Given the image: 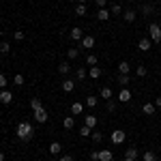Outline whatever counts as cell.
Returning <instances> with one entry per match:
<instances>
[{
  "label": "cell",
  "instance_id": "cell-1",
  "mask_svg": "<svg viewBox=\"0 0 161 161\" xmlns=\"http://www.w3.org/2000/svg\"><path fill=\"white\" fill-rule=\"evenodd\" d=\"M32 133H35V129H32V125L28 123V120H22V123L17 125V129H15V136L19 137V140H24V142H28L32 137Z\"/></svg>",
  "mask_w": 161,
  "mask_h": 161
},
{
  "label": "cell",
  "instance_id": "cell-2",
  "mask_svg": "<svg viewBox=\"0 0 161 161\" xmlns=\"http://www.w3.org/2000/svg\"><path fill=\"white\" fill-rule=\"evenodd\" d=\"M148 39L153 41V43H161V26L159 24H153L148 26Z\"/></svg>",
  "mask_w": 161,
  "mask_h": 161
},
{
  "label": "cell",
  "instance_id": "cell-3",
  "mask_svg": "<svg viewBox=\"0 0 161 161\" xmlns=\"http://www.w3.org/2000/svg\"><path fill=\"white\" fill-rule=\"evenodd\" d=\"M32 116H35V120H37L39 125H45V123H47V118H50V116H47V112H45V108L37 110L35 114H32Z\"/></svg>",
  "mask_w": 161,
  "mask_h": 161
},
{
  "label": "cell",
  "instance_id": "cell-4",
  "mask_svg": "<svg viewBox=\"0 0 161 161\" xmlns=\"http://www.w3.org/2000/svg\"><path fill=\"white\" fill-rule=\"evenodd\" d=\"M112 142H114V144H123L125 142V137H127V133H125L123 129H116V131H112Z\"/></svg>",
  "mask_w": 161,
  "mask_h": 161
},
{
  "label": "cell",
  "instance_id": "cell-5",
  "mask_svg": "<svg viewBox=\"0 0 161 161\" xmlns=\"http://www.w3.org/2000/svg\"><path fill=\"white\" fill-rule=\"evenodd\" d=\"M150 47H153V41H150L148 37H142L140 41H137V50H142V52H148Z\"/></svg>",
  "mask_w": 161,
  "mask_h": 161
},
{
  "label": "cell",
  "instance_id": "cell-6",
  "mask_svg": "<svg viewBox=\"0 0 161 161\" xmlns=\"http://www.w3.org/2000/svg\"><path fill=\"white\" fill-rule=\"evenodd\" d=\"M136 17H137V11H136V9H127V11H123V19L127 22V24L136 22Z\"/></svg>",
  "mask_w": 161,
  "mask_h": 161
},
{
  "label": "cell",
  "instance_id": "cell-7",
  "mask_svg": "<svg viewBox=\"0 0 161 161\" xmlns=\"http://www.w3.org/2000/svg\"><path fill=\"white\" fill-rule=\"evenodd\" d=\"M11 101H13V92H11V90H7V88H4V90H0V103L9 105Z\"/></svg>",
  "mask_w": 161,
  "mask_h": 161
},
{
  "label": "cell",
  "instance_id": "cell-8",
  "mask_svg": "<svg viewBox=\"0 0 161 161\" xmlns=\"http://www.w3.org/2000/svg\"><path fill=\"white\" fill-rule=\"evenodd\" d=\"M118 101H120V103H129V101H131V90H129V88H123V90L118 92Z\"/></svg>",
  "mask_w": 161,
  "mask_h": 161
},
{
  "label": "cell",
  "instance_id": "cell-9",
  "mask_svg": "<svg viewBox=\"0 0 161 161\" xmlns=\"http://www.w3.org/2000/svg\"><path fill=\"white\" fill-rule=\"evenodd\" d=\"M73 88H75V80H71V77H64L62 80V90L64 92H71Z\"/></svg>",
  "mask_w": 161,
  "mask_h": 161
},
{
  "label": "cell",
  "instance_id": "cell-10",
  "mask_svg": "<svg viewBox=\"0 0 161 161\" xmlns=\"http://www.w3.org/2000/svg\"><path fill=\"white\" fill-rule=\"evenodd\" d=\"M140 11L144 13V15H153V13H155V4H150V2H142V4H140Z\"/></svg>",
  "mask_w": 161,
  "mask_h": 161
},
{
  "label": "cell",
  "instance_id": "cell-11",
  "mask_svg": "<svg viewBox=\"0 0 161 161\" xmlns=\"http://www.w3.org/2000/svg\"><path fill=\"white\" fill-rule=\"evenodd\" d=\"M69 37L73 39V41H82V39H84V32H82V28H77V26H75V28H71Z\"/></svg>",
  "mask_w": 161,
  "mask_h": 161
},
{
  "label": "cell",
  "instance_id": "cell-12",
  "mask_svg": "<svg viewBox=\"0 0 161 161\" xmlns=\"http://www.w3.org/2000/svg\"><path fill=\"white\" fill-rule=\"evenodd\" d=\"M97 123H99V118H97V116H92V114H88L86 118H84V125H86V127H90V129H95V127H97Z\"/></svg>",
  "mask_w": 161,
  "mask_h": 161
},
{
  "label": "cell",
  "instance_id": "cell-13",
  "mask_svg": "<svg viewBox=\"0 0 161 161\" xmlns=\"http://www.w3.org/2000/svg\"><path fill=\"white\" fill-rule=\"evenodd\" d=\"M110 9H105V7H103V9H99V11H97V19H101V22H108V19H110Z\"/></svg>",
  "mask_w": 161,
  "mask_h": 161
},
{
  "label": "cell",
  "instance_id": "cell-14",
  "mask_svg": "<svg viewBox=\"0 0 161 161\" xmlns=\"http://www.w3.org/2000/svg\"><path fill=\"white\" fill-rule=\"evenodd\" d=\"M92 45H95V37H92V35H84V39H82V47H92Z\"/></svg>",
  "mask_w": 161,
  "mask_h": 161
},
{
  "label": "cell",
  "instance_id": "cell-15",
  "mask_svg": "<svg viewBox=\"0 0 161 161\" xmlns=\"http://www.w3.org/2000/svg\"><path fill=\"white\" fill-rule=\"evenodd\" d=\"M112 159H114L112 150H99V161H112Z\"/></svg>",
  "mask_w": 161,
  "mask_h": 161
},
{
  "label": "cell",
  "instance_id": "cell-16",
  "mask_svg": "<svg viewBox=\"0 0 161 161\" xmlns=\"http://www.w3.org/2000/svg\"><path fill=\"white\" fill-rule=\"evenodd\" d=\"M112 97H114V90H112L110 86H103V88H101V99H108V101H110Z\"/></svg>",
  "mask_w": 161,
  "mask_h": 161
},
{
  "label": "cell",
  "instance_id": "cell-17",
  "mask_svg": "<svg viewBox=\"0 0 161 161\" xmlns=\"http://www.w3.org/2000/svg\"><path fill=\"white\" fill-rule=\"evenodd\" d=\"M129 71H131V64H129L127 60L118 62V73H125V75H129Z\"/></svg>",
  "mask_w": 161,
  "mask_h": 161
},
{
  "label": "cell",
  "instance_id": "cell-18",
  "mask_svg": "<svg viewBox=\"0 0 161 161\" xmlns=\"http://www.w3.org/2000/svg\"><path fill=\"white\" fill-rule=\"evenodd\" d=\"M155 110H157V108H155V103H144V105H142V112H144L146 116H153Z\"/></svg>",
  "mask_w": 161,
  "mask_h": 161
},
{
  "label": "cell",
  "instance_id": "cell-19",
  "mask_svg": "<svg viewBox=\"0 0 161 161\" xmlns=\"http://www.w3.org/2000/svg\"><path fill=\"white\" fill-rule=\"evenodd\" d=\"M144 161H159V157H157V153L155 150H144Z\"/></svg>",
  "mask_w": 161,
  "mask_h": 161
},
{
  "label": "cell",
  "instance_id": "cell-20",
  "mask_svg": "<svg viewBox=\"0 0 161 161\" xmlns=\"http://www.w3.org/2000/svg\"><path fill=\"white\" fill-rule=\"evenodd\" d=\"M101 73H103V71H101L99 67H90V69H88V75H90L92 80H99V77H101Z\"/></svg>",
  "mask_w": 161,
  "mask_h": 161
},
{
  "label": "cell",
  "instance_id": "cell-21",
  "mask_svg": "<svg viewBox=\"0 0 161 161\" xmlns=\"http://www.w3.org/2000/svg\"><path fill=\"white\" fill-rule=\"evenodd\" d=\"M116 82H118V84H120L123 88H127V84H129L131 80H129V75H125V73H118V77H116Z\"/></svg>",
  "mask_w": 161,
  "mask_h": 161
},
{
  "label": "cell",
  "instance_id": "cell-22",
  "mask_svg": "<svg viewBox=\"0 0 161 161\" xmlns=\"http://www.w3.org/2000/svg\"><path fill=\"white\" fill-rule=\"evenodd\" d=\"M69 71H71V64H69V62H60V64H58V73L60 75H67Z\"/></svg>",
  "mask_w": 161,
  "mask_h": 161
},
{
  "label": "cell",
  "instance_id": "cell-23",
  "mask_svg": "<svg viewBox=\"0 0 161 161\" xmlns=\"http://www.w3.org/2000/svg\"><path fill=\"white\" fill-rule=\"evenodd\" d=\"M62 127H64V129H73L75 127V118L73 116H67V118L62 120Z\"/></svg>",
  "mask_w": 161,
  "mask_h": 161
},
{
  "label": "cell",
  "instance_id": "cell-24",
  "mask_svg": "<svg viewBox=\"0 0 161 161\" xmlns=\"http://www.w3.org/2000/svg\"><path fill=\"white\" fill-rule=\"evenodd\" d=\"M137 155H140V153H137V148H133V146L125 150V157H129V159H137Z\"/></svg>",
  "mask_w": 161,
  "mask_h": 161
},
{
  "label": "cell",
  "instance_id": "cell-25",
  "mask_svg": "<svg viewBox=\"0 0 161 161\" xmlns=\"http://www.w3.org/2000/svg\"><path fill=\"white\" fill-rule=\"evenodd\" d=\"M82 112H84V105H82V103H77V101H75L73 105H71V114H82Z\"/></svg>",
  "mask_w": 161,
  "mask_h": 161
},
{
  "label": "cell",
  "instance_id": "cell-26",
  "mask_svg": "<svg viewBox=\"0 0 161 161\" xmlns=\"http://www.w3.org/2000/svg\"><path fill=\"white\" fill-rule=\"evenodd\" d=\"M60 150H62V146L58 144V142H52L50 144V155H58Z\"/></svg>",
  "mask_w": 161,
  "mask_h": 161
},
{
  "label": "cell",
  "instance_id": "cell-27",
  "mask_svg": "<svg viewBox=\"0 0 161 161\" xmlns=\"http://www.w3.org/2000/svg\"><path fill=\"white\" fill-rule=\"evenodd\" d=\"M80 136H82V137H90V136H92V129L86 127V125H84V127H80Z\"/></svg>",
  "mask_w": 161,
  "mask_h": 161
},
{
  "label": "cell",
  "instance_id": "cell-28",
  "mask_svg": "<svg viewBox=\"0 0 161 161\" xmlns=\"http://www.w3.org/2000/svg\"><path fill=\"white\" fill-rule=\"evenodd\" d=\"M30 108H32V112H37L43 108V103H41V99H30Z\"/></svg>",
  "mask_w": 161,
  "mask_h": 161
},
{
  "label": "cell",
  "instance_id": "cell-29",
  "mask_svg": "<svg viewBox=\"0 0 161 161\" xmlns=\"http://www.w3.org/2000/svg\"><path fill=\"white\" fill-rule=\"evenodd\" d=\"M97 56H95V54H88L86 56V64H90V67H97Z\"/></svg>",
  "mask_w": 161,
  "mask_h": 161
},
{
  "label": "cell",
  "instance_id": "cell-30",
  "mask_svg": "<svg viewBox=\"0 0 161 161\" xmlns=\"http://www.w3.org/2000/svg\"><path fill=\"white\" fill-rule=\"evenodd\" d=\"M67 56H69L71 60H75V58L80 56V50H77V47H69V52H67Z\"/></svg>",
  "mask_w": 161,
  "mask_h": 161
},
{
  "label": "cell",
  "instance_id": "cell-31",
  "mask_svg": "<svg viewBox=\"0 0 161 161\" xmlns=\"http://www.w3.org/2000/svg\"><path fill=\"white\" fill-rule=\"evenodd\" d=\"M136 73H137V77H146V73H148V69H146L144 64H140V67L136 69Z\"/></svg>",
  "mask_w": 161,
  "mask_h": 161
},
{
  "label": "cell",
  "instance_id": "cell-32",
  "mask_svg": "<svg viewBox=\"0 0 161 161\" xmlns=\"http://www.w3.org/2000/svg\"><path fill=\"white\" fill-rule=\"evenodd\" d=\"M13 84H15V86H24V75L17 73L15 77H13Z\"/></svg>",
  "mask_w": 161,
  "mask_h": 161
},
{
  "label": "cell",
  "instance_id": "cell-33",
  "mask_svg": "<svg viewBox=\"0 0 161 161\" xmlns=\"http://www.w3.org/2000/svg\"><path fill=\"white\" fill-rule=\"evenodd\" d=\"M75 15H80V17L86 15V4H77V7H75Z\"/></svg>",
  "mask_w": 161,
  "mask_h": 161
},
{
  "label": "cell",
  "instance_id": "cell-34",
  "mask_svg": "<svg viewBox=\"0 0 161 161\" xmlns=\"http://www.w3.org/2000/svg\"><path fill=\"white\" fill-rule=\"evenodd\" d=\"M9 52H11V45H9L7 41H2V43H0V54H9Z\"/></svg>",
  "mask_w": 161,
  "mask_h": 161
},
{
  "label": "cell",
  "instance_id": "cell-35",
  "mask_svg": "<svg viewBox=\"0 0 161 161\" xmlns=\"http://www.w3.org/2000/svg\"><path fill=\"white\" fill-rule=\"evenodd\" d=\"M112 15H123V7H120V4H112Z\"/></svg>",
  "mask_w": 161,
  "mask_h": 161
},
{
  "label": "cell",
  "instance_id": "cell-36",
  "mask_svg": "<svg viewBox=\"0 0 161 161\" xmlns=\"http://www.w3.org/2000/svg\"><path fill=\"white\" fill-rule=\"evenodd\" d=\"M75 75H77V80H84V77H86V75H88V71H86V69H84V67H80V69L75 71Z\"/></svg>",
  "mask_w": 161,
  "mask_h": 161
},
{
  "label": "cell",
  "instance_id": "cell-37",
  "mask_svg": "<svg viewBox=\"0 0 161 161\" xmlns=\"http://www.w3.org/2000/svg\"><path fill=\"white\" fill-rule=\"evenodd\" d=\"M97 103H99V101H97V97H92V95H90V97H86V105H88V108H95Z\"/></svg>",
  "mask_w": 161,
  "mask_h": 161
},
{
  "label": "cell",
  "instance_id": "cell-38",
  "mask_svg": "<svg viewBox=\"0 0 161 161\" xmlns=\"http://www.w3.org/2000/svg\"><path fill=\"white\" fill-rule=\"evenodd\" d=\"M13 37H15V41H24V30H15Z\"/></svg>",
  "mask_w": 161,
  "mask_h": 161
},
{
  "label": "cell",
  "instance_id": "cell-39",
  "mask_svg": "<svg viewBox=\"0 0 161 161\" xmlns=\"http://www.w3.org/2000/svg\"><path fill=\"white\" fill-rule=\"evenodd\" d=\"M92 140H95V142H101V140H103V133H99V131L92 129Z\"/></svg>",
  "mask_w": 161,
  "mask_h": 161
},
{
  "label": "cell",
  "instance_id": "cell-40",
  "mask_svg": "<svg viewBox=\"0 0 161 161\" xmlns=\"http://www.w3.org/2000/svg\"><path fill=\"white\" fill-rule=\"evenodd\" d=\"M105 108H108V112H116V103H114V101H108V103H105Z\"/></svg>",
  "mask_w": 161,
  "mask_h": 161
},
{
  "label": "cell",
  "instance_id": "cell-41",
  "mask_svg": "<svg viewBox=\"0 0 161 161\" xmlns=\"http://www.w3.org/2000/svg\"><path fill=\"white\" fill-rule=\"evenodd\" d=\"M7 88V77H4V73H0V90H4Z\"/></svg>",
  "mask_w": 161,
  "mask_h": 161
},
{
  "label": "cell",
  "instance_id": "cell-42",
  "mask_svg": "<svg viewBox=\"0 0 161 161\" xmlns=\"http://www.w3.org/2000/svg\"><path fill=\"white\" fill-rule=\"evenodd\" d=\"M90 159H92V161H99V150H92V153H90Z\"/></svg>",
  "mask_w": 161,
  "mask_h": 161
},
{
  "label": "cell",
  "instance_id": "cell-43",
  "mask_svg": "<svg viewBox=\"0 0 161 161\" xmlns=\"http://www.w3.org/2000/svg\"><path fill=\"white\" fill-rule=\"evenodd\" d=\"M58 161H73V157H71V155H62Z\"/></svg>",
  "mask_w": 161,
  "mask_h": 161
},
{
  "label": "cell",
  "instance_id": "cell-44",
  "mask_svg": "<svg viewBox=\"0 0 161 161\" xmlns=\"http://www.w3.org/2000/svg\"><path fill=\"white\" fill-rule=\"evenodd\" d=\"M97 4H99V9H103V7L108 4V0H97Z\"/></svg>",
  "mask_w": 161,
  "mask_h": 161
},
{
  "label": "cell",
  "instance_id": "cell-45",
  "mask_svg": "<svg viewBox=\"0 0 161 161\" xmlns=\"http://www.w3.org/2000/svg\"><path fill=\"white\" fill-rule=\"evenodd\" d=\"M155 108H161V97H157V99H155Z\"/></svg>",
  "mask_w": 161,
  "mask_h": 161
},
{
  "label": "cell",
  "instance_id": "cell-46",
  "mask_svg": "<svg viewBox=\"0 0 161 161\" xmlns=\"http://www.w3.org/2000/svg\"><path fill=\"white\" fill-rule=\"evenodd\" d=\"M75 2H77V4H86L88 0H75Z\"/></svg>",
  "mask_w": 161,
  "mask_h": 161
},
{
  "label": "cell",
  "instance_id": "cell-47",
  "mask_svg": "<svg viewBox=\"0 0 161 161\" xmlns=\"http://www.w3.org/2000/svg\"><path fill=\"white\" fill-rule=\"evenodd\" d=\"M0 161H4V153H0Z\"/></svg>",
  "mask_w": 161,
  "mask_h": 161
},
{
  "label": "cell",
  "instance_id": "cell-48",
  "mask_svg": "<svg viewBox=\"0 0 161 161\" xmlns=\"http://www.w3.org/2000/svg\"><path fill=\"white\" fill-rule=\"evenodd\" d=\"M125 161H136V159H129V157H125Z\"/></svg>",
  "mask_w": 161,
  "mask_h": 161
},
{
  "label": "cell",
  "instance_id": "cell-49",
  "mask_svg": "<svg viewBox=\"0 0 161 161\" xmlns=\"http://www.w3.org/2000/svg\"><path fill=\"white\" fill-rule=\"evenodd\" d=\"M153 2H161V0H153Z\"/></svg>",
  "mask_w": 161,
  "mask_h": 161
},
{
  "label": "cell",
  "instance_id": "cell-50",
  "mask_svg": "<svg viewBox=\"0 0 161 161\" xmlns=\"http://www.w3.org/2000/svg\"><path fill=\"white\" fill-rule=\"evenodd\" d=\"M0 39H2V30H0Z\"/></svg>",
  "mask_w": 161,
  "mask_h": 161
},
{
  "label": "cell",
  "instance_id": "cell-51",
  "mask_svg": "<svg viewBox=\"0 0 161 161\" xmlns=\"http://www.w3.org/2000/svg\"><path fill=\"white\" fill-rule=\"evenodd\" d=\"M159 131H161V127H159Z\"/></svg>",
  "mask_w": 161,
  "mask_h": 161
},
{
  "label": "cell",
  "instance_id": "cell-52",
  "mask_svg": "<svg viewBox=\"0 0 161 161\" xmlns=\"http://www.w3.org/2000/svg\"><path fill=\"white\" fill-rule=\"evenodd\" d=\"M142 2H144V0H142Z\"/></svg>",
  "mask_w": 161,
  "mask_h": 161
}]
</instances>
